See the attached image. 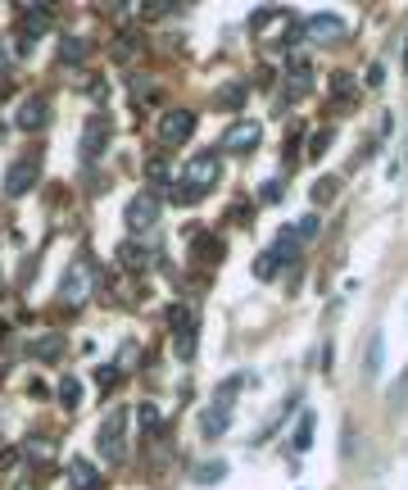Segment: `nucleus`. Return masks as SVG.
Returning a JSON list of instances; mask_svg holds the SVG:
<instances>
[{
    "instance_id": "6",
    "label": "nucleus",
    "mask_w": 408,
    "mask_h": 490,
    "mask_svg": "<svg viewBox=\"0 0 408 490\" xmlns=\"http://www.w3.org/2000/svg\"><path fill=\"white\" fill-rule=\"evenodd\" d=\"M304 32L313 36V41L332 46V41H340V36L349 32V23H345V18H340V14H313V18H308V23H304Z\"/></svg>"
},
{
    "instance_id": "13",
    "label": "nucleus",
    "mask_w": 408,
    "mask_h": 490,
    "mask_svg": "<svg viewBox=\"0 0 408 490\" xmlns=\"http://www.w3.org/2000/svg\"><path fill=\"white\" fill-rule=\"evenodd\" d=\"M227 422H231L227 404H213V409L200 413V431H204V436H222V431H227Z\"/></svg>"
},
{
    "instance_id": "11",
    "label": "nucleus",
    "mask_w": 408,
    "mask_h": 490,
    "mask_svg": "<svg viewBox=\"0 0 408 490\" xmlns=\"http://www.w3.org/2000/svg\"><path fill=\"white\" fill-rule=\"evenodd\" d=\"M60 295H64V304H82V300H86V264H73V268L64 273Z\"/></svg>"
},
{
    "instance_id": "35",
    "label": "nucleus",
    "mask_w": 408,
    "mask_h": 490,
    "mask_svg": "<svg viewBox=\"0 0 408 490\" xmlns=\"http://www.w3.org/2000/svg\"><path fill=\"white\" fill-rule=\"evenodd\" d=\"M18 463V449H0V468H14Z\"/></svg>"
},
{
    "instance_id": "26",
    "label": "nucleus",
    "mask_w": 408,
    "mask_h": 490,
    "mask_svg": "<svg viewBox=\"0 0 408 490\" xmlns=\"http://www.w3.org/2000/svg\"><path fill=\"white\" fill-rule=\"evenodd\" d=\"M336 186H340L336 177H318V182H313V205H327V200L336 196Z\"/></svg>"
},
{
    "instance_id": "19",
    "label": "nucleus",
    "mask_w": 408,
    "mask_h": 490,
    "mask_svg": "<svg viewBox=\"0 0 408 490\" xmlns=\"http://www.w3.org/2000/svg\"><path fill=\"white\" fill-rule=\"evenodd\" d=\"M196 259H200V264H218V259H222V241H213V236H196Z\"/></svg>"
},
{
    "instance_id": "25",
    "label": "nucleus",
    "mask_w": 408,
    "mask_h": 490,
    "mask_svg": "<svg viewBox=\"0 0 408 490\" xmlns=\"http://www.w3.org/2000/svg\"><path fill=\"white\" fill-rule=\"evenodd\" d=\"M277 268H281V259L268 250V254H259V264H254V277H259V282H268V277H277Z\"/></svg>"
},
{
    "instance_id": "24",
    "label": "nucleus",
    "mask_w": 408,
    "mask_h": 490,
    "mask_svg": "<svg viewBox=\"0 0 408 490\" xmlns=\"http://www.w3.org/2000/svg\"><path fill=\"white\" fill-rule=\"evenodd\" d=\"M354 86H358V82H354V78H349V73H332V95H336V100H340V104H345V100H349V95H354Z\"/></svg>"
},
{
    "instance_id": "36",
    "label": "nucleus",
    "mask_w": 408,
    "mask_h": 490,
    "mask_svg": "<svg viewBox=\"0 0 408 490\" xmlns=\"http://www.w3.org/2000/svg\"><path fill=\"white\" fill-rule=\"evenodd\" d=\"M404 395H408V372H404V381H400V390H390V400H395V404H404Z\"/></svg>"
},
{
    "instance_id": "31",
    "label": "nucleus",
    "mask_w": 408,
    "mask_h": 490,
    "mask_svg": "<svg viewBox=\"0 0 408 490\" xmlns=\"http://www.w3.org/2000/svg\"><path fill=\"white\" fill-rule=\"evenodd\" d=\"M259 200H264V205H277V200H281V182H264Z\"/></svg>"
},
{
    "instance_id": "38",
    "label": "nucleus",
    "mask_w": 408,
    "mask_h": 490,
    "mask_svg": "<svg viewBox=\"0 0 408 490\" xmlns=\"http://www.w3.org/2000/svg\"><path fill=\"white\" fill-rule=\"evenodd\" d=\"M14 490H32V486H14Z\"/></svg>"
},
{
    "instance_id": "22",
    "label": "nucleus",
    "mask_w": 408,
    "mask_h": 490,
    "mask_svg": "<svg viewBox=\"0 0 408 490\" xmlns=\"http://www.w3.org/2000/svg\"><path fill=\"white\" fill-rule=\"evenodd\" d=\"M222 477H227V463H200L196 468V482L200 486H218Z\"/></svg>"
},
{
    "instance_id": "14",
    "label": "nucleus",
    "mask_w": 408,
    "mask_h": 490,
    "mask_svg": "<svg viewBox=\"0 0 408 490\" xmlns=\"http://www.w3.org/2000/svg\"><path fill=\"white\" fill-rule=\"evenodd\" d=\"M313 413H299V422H295V436H290V449L295 454H308V445H313Z\"/></svg>"
},
{
    "instance_id": "16",
    "label": "nucleus",
    "mask_w": 408,
    "mask_h": 490,
    "mask_svg": "<svg viewBox=\"0 0 408 490\" xmlns=\"http://www.w3.org/2000/svg\"><path fill=\"white\" fill-rule=\"evenodd\" d=\"M381 354H386V336L372 332V341H367V359H363V377H376V372H381Z\"/></svg>"
},
{
    "instance_id": "8",
    "label": "nucleus",
    "mask_w": 408,
    "mask_h": 490,
    "mask_svg": "<svg viewBox=\"0 0 408 490\" xmlns=\"http://www.w3.org/2000/svg\"><path fill=\"white\" fill-rule=\"evenodd\" d=\"M154 218H159V196H154V191H150V196H136L128 205V227H132V232H150Z\"/></svg>"
},
{
    "instance_id": "34",
    "label": "nucleus",
    "mask_w": 408,
    "mask_h": 490,
    "mask_svg": "<svg viewBox=\"0 0 408 490\" xmlns=\"http://www.w3.org/2000/svg\"><path fill=\"white\" fill-rule=\"evenodd\" d=\"M386 82V69L381 64H372V69H367V86H381Z\"/></svg>"
},
{
    "instance_id": "29",
    "label": "nucleus",
    "mask_w": 408,
    "mask_h": 490,
    "mask_svg": "<svg viewBox=\"0 0 408 490\" xmlns=\"http://www.w3.org/2000/svg\"><path fill=\"white\" fill-rule=\"evenodd\" d=\"M95 381H100V390H109L114 381H118V372H114V363H100V368H95Z\"/></svg>"
},
{
    "instance_id": "28",
    "label": "nucleus",
    "mask_w": 408,
    "mask_h": 490,
    "mask_svg": "<svg viewBox=\"0 0 408 490\" xmlns=\"http://www.w3.org/2000/svg\"><path fill=\"white\" fill-rule=\"evenodd\" d=\"M318 227H322V223H318V214H308V218H299V223H295V236H299V241H313Z\"/></svg>"
},
{
    "instance_id": "4",
    "label": "nucleus",
    "mask_w": 408,
    "mask_h": 490,
    "mask_svg": "<svg viewBox=\"0 0 408 490\" xmlns=\"http://www.w3.org/2000/svg\"><path fill=\"white\" fill-rule=\"evenodd\" d=\"M191 132H196V114H191V109H168L159 118V141H163V146H182Z\"/></svg>"
},
{
    "instance_id": "37",
    "label": "nucleus",
    "mask_w": 408,
    "mask_h": 490,
    "mask_svg": "<svg viewBox=\"0 0 408 490\" xmlns=\"http://www.w3.org/2000/svg\"><path fill=\"white\" fill-rule=\"evenodd\" d=\"M9 69V50H5V46H0V73H5Z\"/></svg>"
},
{
    "instance_id": "2",
    "label": "nucleus",
    "mask_w": 408,
    "mask_h": 490,
    "mask_svg": "<svg viewBox=\"0 0 408 490\" xmlns=\"http://www.w3.org/2000/svg\"><path fill=\"white\" fill-rule=\"evenodd\" d=\"M123 427H128V409H114L109 418L100 422V431H95V449H100L104 463H123V454H128V445H123Z\"/></svg>"
},
{
    "instance_id": "27",
    "label": "nucleus",
    "mask_w": 408,
    "mask_h": 490,
    "mask_svg": "<svg viewBox=\"0 0 408 490\" xmlns=\"http://www.w3.org/2000/svg\"><path fill=\"white\" fill-rule=\"evenodd\" d=\"M136 422H141V431H159V409L141 404V409H136Z\"/></svg>"
},
{
    "instance_id": "17",
    "label": "nucleus",
    "mask_w": 408,
    "mask_h": 490,
    "mask_svg": "<svg viewBox=\"0 0 408 490\" xmlns=\"http://www.w3.org/2000/svg\"><path fill=\"white\" fill-rule=\"evenodd\" d=\"M308 86H313V73H308V64H295V69H290V86H286V104L299 100Z\"/></svg>"
},
{
    "instance_id": "3",
    "label": "nucleus",
    "mask_w": 408,
    "mask_h": 490,
    "mask_svg": "<svg viewBox=\"0 0 408 490\" xmlns=\"http://www.w3.org/2000/svg\"><path fill=\"white\" fill-rule=\"evenodd\" d=\"M46 27H50V9H46V5L23 9V14H18V50L27 55L36 46V36H46Z\"/></svg>"
},
{
    "instance_id": "20",
    "label": "nucleus",
    "mask_w": 408,
    "mask_h": 490,
    "mask_svg": "<svg viewBox=\"0 0 408 490\" xmlns=\"http://www.w3.org/2000/svg\"><path fill=\"white\" fill-rule=\"evenodd\" d=\"M118 259H123V268H150V254H145L136 241H128V245H118Z\"/></svg>"
},
{
    "instance_id": "32",
    "label": "nucleus",
    "mask_w": 408,
    "mask_h": 490,
    "mask_svg": "<svg viewBox=\"0 0 408 490\" xmlns=\"http://www.w3.org/2000/svg\"><path fill=\"white\" fill-rule=\"evenodd\" d=\"M23 454H27V458H32V454H36V458H50V445H46V440H27Z\"/></svg>"
},
{
    "instance_id": "21",
    "label": "nucleus",
    "mask_w": 408,
    "mask_h": 490,
    "mask_svg": "<svg viewBox=\"0 0 408 490\" xmlns=\"http://www.w3.org/2000/svg\"><path fill=\"white\" fill-rule=\"evenodd\" d=\"M245 91H250L245 82H231V86H222V91H218V104H222V109H240Z\"/></svg>"
},
{
    "instance_id": "7",
    "label": "nucleus",
    "mask_w": 408,
    "mask_h": 490,
    "mask_svg": "<svg viewBox=\"0 0 408 490\" xmlns=\"http://www.w3.org/2000/svg\"><path fill=\"white\" fill-rule=\"evenodd\" d=\"M259 137H264V132H259V123H231L227 128V137H222V150H231V155H250V150L259 146Z\"/></svg>"
},
{
    "instance_id": "23",
    "label": "nucleus",
    "mask_w": 408,
    "mask_h": 490,
    "mask_svg": "<svg viewBox=\"0 0 408 490\" xmlns=\"http://www.w3.org/2000/svg\"><path fill=\"white\" fill-rule=\"evenodd\" d=\"M55 390H60V400H64L68 409H77V400H82V381H77V377H64Z\"/></svg>"
},
{
    "instance_id": "15",
    "label": "nucleus",
    "mask_w": 408,
    "mask_h": 490,
    "mask_svg": "<svg viewBox=\"0 0 408 490\" xmlns=\"http://www.w3.org/2000/svg\"><path fill=\"white\" fill-rule=\"evenodd\" d=\"M60 354H64V336L60 332H46L41 341H32V359H46V363H50V359H60Z\"/></svg>"
},
{
    "instance_id": "1",
    "label": "nucleus",
    "mask_w": 408,
    "mask_h": 490,
    "mask_svg": "<svg viewBox=\"0 0 408 490\" xmlns=\"http://www.w3.org/2000/svg\"><path fill=\"white\" fill-rule=\"evenodd\" d=\"M222 177V163H218V150H204V155H196L186 163V172H182V182L172 186V200L177 205H196V200L204 196V191L213 186V182Z\"/></svg>"
},
{
    "instance_id": "9",
    "label": "nucleus",
    "mask_w": 408,
    "mask_h": 490,
    "mask_svg": "<svg viewBox=\"0 0 408 490\" xmlns=\"http://www.w3.org/2000/svg\"><path fill=\"white\" fill-rule=\"evenodd\" d=\"M46 118H50V104H46V95H27V100L18 104V114H14V128L36 132V128H46Z\"/></svg>"
},
{
    "instance_id": "5",
    "label": "nucleus",
    "mask_w": 408,
    "mask_h": 490,
    "mask_svg": "<svg viewBox=\"0 0 408 490\" xmlns=\"http://www.w3.org/2000/svg\"><path fill=\"white\" fill-rule=\"evenodd\" d=\"M36 177H41V159H18L14 168L5 172V191L18 200V196H27V191L36 186Z\"/></svg>"
},
{
    "instance_id": "10",
    "label": "nucleus",
    "mask_w": 408,
    "mask_h": 490,
    "mask_svg": "<svg viewBox=\"0 0 408 490\" xmlns=\"http://www.w3.org/2000/svg\"><path fill=\"white\" fill-rule=\"evenodd\" d=\"M104 141H109V118H104V114H91V118H86V132H82V159H95L104 150Z\"/></svg>"
},
{
    "instance_id": "33",
    "label": "nucleus",
    "mask_w": 408,
    "mask_h": 490,
    "mask_svg": "<svg viewBox=\"0 0 408 490\" xmlns=\"http://www.w3.org/2000/svg\"><path fill=\"white\" fill-rule=\"evenodd\" d=\"M327 146H332V132H318V137L308 141V155H322Z\"/></svg>"
},
{
    "instance_id": "18",
    "label": "nucleus",
    "mask_w": 408,
    "mask_h": 490,
    "mask_svg": "<svg viewBox=\"0 0 408 490\" xmlns=\"http://www.w3.org/2000/svg\"><path fill=\"white\" fill-rule=\"evenodd\" d=\"M86 55H91V46H86L82 36H68V41L60 46V60H64V64H82Z\"/></svg>"
},
{
    "instance_id": "12",
    "label": "nucleus",
    "mask_w": 408,
    "mask_h": 490,
    "mask_svg": "<svg viewBox=\"0 0 408 490\" xmlns=\"http://www.w3.org/2000/svg\"><path fill=\"white\" fill-rule=\"evenodd\" d=\"M68 482H73V490H100V472L86 458H68Z\"/></svg>"
},
{
    "instance_id": "30",
    "label": "nucleus",
    "mask_w": 408,
    "mask_h": 490,
    "mask_svg": "<svg viewBox=\"0 0 408 490\" xmlns=\"http://www.w3.org/2000/svg\"><path fill=\"white\" fill-rule=\"evenodd\" d=\"M177 354H182V359H191V354H196V332H182L177 336Z\"/></svg>"
}]
</instances>
